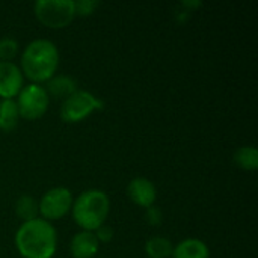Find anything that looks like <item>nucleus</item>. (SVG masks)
I'll return each instance as SVG.
<instances>
[{
    "mask_svg": "<svg viewBox=\"0 0 258 258\" xmlns=\"http://www.w3.org/2000/svg\"><path fill=\"white\" fill-rule=\"evenodd\" d=\"M14 243L23 258H53L57 251V233L51 222L36 218L18 227Z\"/></svg>",
    "mask_w": 258,
    "mask_h": 258,
    "instance_id": "1",
    "label": "nucleus"
},
{
    "mask_svg": "<svg viewBox=\"0 0 258 258\" xmlns=\"http://www.w3.org/2000/svg\"><path fill=\"white\" fill-rule=\"evenodd\" d=\"M60 54L50 39H33L26 45L20 57V70L32 83H47L59 68Z\"/></svg>",
    "mask_w": 258,
    "mask_h": 258,
    "instance_id": "2",
    "label": "nucleus"
},
{
    "mask_svg": "<svg viewBox=\"0 0 258 258\" xmlns=\"http://www.w3.org/2000/svg\"><path fill=\"white\" fill-rule=\"evenodd\" d=\"M110 212V200L106 192L100 189L83 190L71 206L74 222L83 231H95L104 225Z\"/></svg>",
    "mask_w": 258,
    "mask_h": 258,
    "instance_id": "3",
    "label": "nucleus"
},
{
    "mask_svg": "<svg viewBox=\"0 0 258 258\" xmlns=\"http://www.w3.org/2000/svg\"><path fill=\"white\" fill-rule=\"evenodd\" d=\"M103 107L104 103L92 92L85 89H77L62 101L60 118L68 124H76L85 121L88 116H91L97 110H101Z\"/></svg>",
    "mask_w": 258,
    "mask_h": 258,
    "instance_id": "4",
    "label": "nucleus"
},
{
    "mask_svg": "<svg viewBox=\"0 0 258 258\" xmlns=\"http://www.w3.org/2000/svg\"><path fill=\"white\" fill-rule=\"evenodd\" d=\"M38 21L48 29H62L76 17L74 0H38L33 6Z\"/></svg>",
    "mask_w": 258,
    "mask_h": 258,
    "instance_id": "5",
    "label": "nucleus"
},
{
    "mask_svg": "<svg viewBox=\"0 0 258 258\" xmlns=\"http://www.w3.org/2000/svg\"><path fill=\"white\" fill-rule=\"evenodd\" d=\"M17 107L20 118L26 121H36L45 115L50 106V97L44 86L29 83L21 88L17 95Z\"/></svg>",
    "mask_w": 258,
    "mask_h": 258,
    "instance_id": "6",
    "label": "nucleus"
},
{
    "mask_svg": "<svg viewBox=\"0 0 258 258\" xmlns=\"http://www.w3.org/2000/svg\"><path fill=\"white\" fill-rule=\"evenodd\" d=\"M73 194L67 187H53L47 190L41 201L38 203L39 207V215L42 216L44 221L51 222V221H59L62 219L68 212H71L73 206Z\"/></svg>",
    "mask_w": 258,
    "mask_h": 258,
    "instance_id": "7",
    "label": "nucleus"
},
{
    "mask_svg": "<svg viewBox=\"0 0 258 258\" xmlns=\"http://www.w3.org/2000/svg\"><path fill=\"white\" fill-rule=\"evenodd\" d=\"M24 86V76L14 62H0V98L14 100Z\"/></svg>",
    "mask_w": 258,
    "mask_h": 258,
    "instance_id": "8",
    "label": "nucleus"
},
{
    "mask_svg": "<svg viewBox=\"0 0 258 258\" xmlns=\"http://www.w3.org/2000/svg\"><path fill=\"white\" fill-rule=\"evenodd\" d=\"M127 195L133 204L147 210L154 206L157 198V190L154 183L147 177H135L127 184Z\"/></svg>",
    "mask_w": 258,
    "mask_h": 258,
    "instance_id": "9",
    "label": "nucleus"
},
{
    "mask_svg": "<svg viewBox=\"0 0 258 258\" xmlns=\"http://www.w3.org/2000/svg\"><path fill=\"white\" fill-rule=\"evenodd\" d=\"M100 243L92 231H79L70 240V254L73 258H94L98 254Z\"/></svg>",
    "mask_w": 258,
    "mask_h": 258,
    "instance_id": "10",
    "label": "nucleus"
},
{
    "mask_svg": "<svg viewBox=\"0 0 258 258\" xmlns=\"http://www.w3.org/2000/svg\"><path fill=\"white\" fill-rule=\"evenodd\" d=\"M172 258H210V249L206 242L189 237L174 246Z\"/></svg>",
    "mask_w": 258,
    "mask_h": 258,
    "instance_id": "11",
    "label": "nucleus"
},
{
    "mask_svg": "<svg viewBox=\"0 0 258 258\" xmlns=\"http://www.w3.org/2000/svg\"><path fill=\"white\" fill-rule=\"evenodd\" d=\"M45 91L48 97H54L57 100H65L68 98L74 91H77V83L73 77L65 76V74H57L53 76L45 86Z\"/></svg>",
    "mask_w": 258,
    "mask_h": 258,
    "instance_id": "12",
    "label": "nucleus"
},
{
    "mask_svg": "<svg viewBox=\"0 0 258 258\" xmlns=\"http://www.w3.org/2000/svg\"><path fill=\"white\" fill-rule=\"evenodd\" d=\"M20 113L15 100H0V130L8 133L17 128Z\"/></svg>",
    "mask_w": 258,
    "mask_h": 258,
    "instance_id": "13",
    "label": "nucleus"
},
{
    "mask_svg": "<svg viewBox=\"0 0 258 258\" xmlns=\"http://www.w3.org/2000/svg\"><path fill=\"white\" fill-rule=\"evenodd\" d=\"M174 245L169 239L154 236L145 242V254L148 258H171Z\"/></svg>",
    "mask_w": 258,
    "mask_h": 258,
    "instance_id": "14",
    "label": "nucleus"
},
{
    "mask_svg": "<svg viewBox=\"0 0 258 258\" xmlns=\"http://www.w3.org/2000/svg\"><path fill=\"white\" fill-rule=\"evenodd\" d=\"M15 215L23 222H29V221L36 219L39 216L38 201L33 197H30V195L18 197V200L15 201Z\"/></svg>",
    "mask_w": 258,
    "mask_h": 258,
    "instance_id": "15",
    "label": "nucleus"
},
{
    "mask_svg": "<svg viewBox=\"0 0 258 258\" xmlns=\"http://www.w3.org/2000/svg\"><path fill=\"white\" fill-rule=\"evenodd\" d=\"M233 160L240 169L254 172L258 168L257 148L255 147H240L239 150H236Z\"/></svg>",
    "mask_w": 258,
    "mask_h": 258,
    "instance_id": "16",
    "label": "nucleus"
},
{
    "mask_svg": "<svg viewBox=\"0 0 258 258\" xmlns=\"http://www.w3.org/2000/svg\"><path fill=\"white\" fill-rule=\"evenodd\" d=\"M18 54V42L14 38L5 36L0 39V62H12Z\"/></svg>",
    "mask_w": 258,
    "mask_h": 258,
    "instance_id": "17",
    "label": "nucleus"
},
{
    "mask_svg": "<svg viewBox=\"0 0 258 258\" xmlns=\"http://www.w3.org/2000/svg\"><path fill=\"white\" fill-rule=\"evenodd\" d=\"M98 6H100V2H97V0H77V2H74L76 15H80V17L92 15Z\"/></svg>",
    "mask_w": 258,
    "mask_h": 258,
    "instance_id": "18",
    "label": "nucleus"
},
{
    "mask_svg": "<svg viewBox=\"0 0 258 258\" xmlns=\"http://www.w3.org/2000/svg\"><path fill=\"white\" fill-rule=\"evenodd\" d=\"M94 234H95V237H97L100 245L101 243H109L113 239V230L109 225H101L98 230L94 231Z\"/></svg>",
    "mask_w": 258,
    "mask_h": 258,
    "instance_id": "19",
    "label": "nucleus"
},
{
    "mask_svg": "<svg viewBox=\"0 0 258 258\" xmlns=\"http://www.w3.org/2000/svg\"><path fill=\"white\" fill-rule=\"evenodd\" d=\"M145 219H147V222H148L150 225H154V227L160 225L162 221H163V216H162L160 209H157V207H154V206L150 207V209H147V212H145Z\"/></svg>",
    "mask_w": 258,
    "mask_h": 258,
    "instance_id": "20",
    "label": "nucleus"
}]
</instances>
